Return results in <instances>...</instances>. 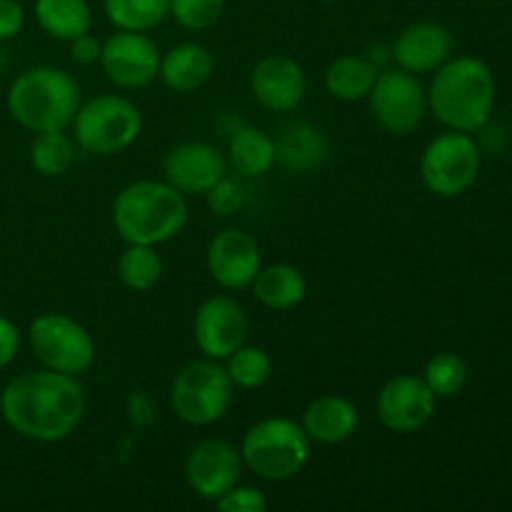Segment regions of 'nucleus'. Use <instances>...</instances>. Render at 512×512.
<instances>
[{
  "label": "nucleus",
  "instance_id": "nucleus-33",
  "mask_svg": "<svg viewBox=\"0 0 512 512\" xmlns=\"http://www.w3.org/2000/svg\"><path fill=\"white\" fill-rule=\"evenodd\" d=\"M205 195H208V205L218 215H233L235 210H240V205H243V198H245L243 188L235 185L233 180L228 178L218 180V183H215Z\"/></svg>",
  "mask_w": 512,
  "mask_h": 512
},
{
  "label": "nucleus",
  "instance_id": "nucleus-35",
  "mask_svg": "<svg viewBox=\"0 0 512 512\" xmlns=\"http://www.w3.org/2000/svg\"><path fill=\"white\" fill-rule=\"evenodd\" d=\"M18 350H20L18 328H15L13 320L0 315V370L8 368V365L18 358Z\"/></svg>",
  "mask_w": 512,
  "mask_h": 512
},
{
  "label": "nucleus",
  "instance_id": "nucleus-24",
  "mask_svg": "<svg viewBox=\"0 0 512 512\" xmlns=\"http://www.w3.org/2000/svg\"><path fill=\"white\" fill-rule=\"evenodd\" d=\"M378 73L380 70L373 60L363 58V55H343L325 70V90L335 100L355 103V100L368 98Z\"/></svg>",
  "mask_w": 512,
  "mask_h": 512
},
{
  "label": "nucleus",
  "instance_id": "nucleus-17",
  "mask_svg": "<svg viewBox=\"0 0 512 512\" xmlns=\"http://www.w3.org/2000/svg\"><path fill=\"white\" fill-rule=\"evenodd\" d=\"M250 93L270 113H290L303 103L308 78L300 63L288 55H265L250 73Z\"/></svg>",
  "mask_w": 512,
  "mask_h": 512
},
{
  "label": "nucleus",
  "instance_id": "nucleus-13",
  "mask_svg": "<svg viewBox=\"0 0 512 512\" xmlns=\"http://www.w3.org/2000/svg\"><path fill=\"white\" fill-rule=\"evenodd\" d=\"M193 338L205 358L225 360L248 338V315L228 295L208 298L193 318Z\"/></svg>",
  "mask_w": 512,
  "mask_h": 512
},
{
  "label": "nucleus",
  "instance_id": "nucleus-7",
  "mask_svg": "<svg viewBox=\"0 0 512 512\" xmlns=\"http://www.w3.org/2000/svg\"><path fill=\"white\" fill-rule=\"evenodd\" d=\"M233 380L213 358L183 365L170 388V405L183 423L208 428L225 418L233 403Z\"/></svg>",
  "mask_w": 512,
  "mask_h": 512
},
{
  "label": "nucleus",
  "instance_id": "nucleus-25",
  "mask_svg": "<svg viewBox=\"0 0 512 512\" xmlns=\"http://www.w3.org/2000/svg\"><path fill=\"white\" fill-rule=\"evenodd\" d=\"M35 20L50 38L70 43L90 33L93 15L88 0H35Z\"/></svg>",
  "mask_w": 512,
  "mask_h": 512
},
{
  "label": "nucleus",
  "instance_id": "nucleus-37",
  "mask_svg": "<svg viewBox=\"0 0 512 512\" xmlns=\"http://www.w3.org/2000/svg\"><path fill=\"white\" fill-rule=\"evenodd\" d=\"M5 65V53H3V48H0V68H3Z\"/></svg>",
  "mask_w": 512,
  "mask_h": 512
},
{
  "label": "nucleus",
  "instance_id": "nucleus-21",
  "mask_svg": "<svg viewBox=\"0 0 512 512\" xmlns=\"http://www.w3.org/2000/svg\"><path fill=\"white\" fill-rule=\"evenodd\" d=\"M328 158V140L318 128L308 123H293L275 140V163L290 173L308 175Z\"/></svg>",
  "mask_w": 512,
  "mask_h": 512
},
{
  "label": "nucleus",
  "instance_id": "nucleus-8",
  "mask_svg": "<svg viewBox=\"0 0 512 512\" xmlns=\"http://www.w3.org/2000/svg\"><path fill=\"white\" fill-rule=\"evenodd\" d=\"M28 343L40 365L65 375H80L95 363V340L78 320L43 313L30 323Z\"/></svg>",
  "mask_w": 512,
  "mask_h": 512
},
{
  "label": "nucleus",
  "instance_id": "nucleus-4",
  "mask_svg": "<svg viewBox=\"0 0 512 512\" xmlns=\"http://www.w3.org/2000/svg\"><path fill=\"white\" fill-rule=\"evenodd\" d=\"M80 85L55 65H33L10 83L5 105L20 128L30 133L65 130L80 108Z\"/></svg>",
  "mask_w": 512,
  "mask_h": 512
},
{
  "label": "nucleus",
  "instance_id": "nucleus-11",
  "mask_svg": "<svg viewBox=\"0 0 512 512\" xmlns=\"http://www.w3.org/2000/svg\"><path fill=\"white\" fill-rule=\"evenodd\" d=\"M100 65L110 83L138 90L153 83L160 73V50L153 38L138 30H118L100 50Z\"/></svg>",
  "mask_w": 512,
  "mask_h": 512
},
{
  "label": "nucleus",
  "instance_id": "nucleus-14",
  "mask_svg": "<svg viewBox=\"0 0 512 512\" xmlns=\"http://www.w3.org/2000/svg\"><path fill=\"white\" fill-rule=\"evenodd\" d=\"M435 403L438 398L423 378L398 375L380 388L375 408H378V418L385 428L405 435L430 423V418L435 415Z\"/></svg>",
  "mask_w": 512,
  "mask_h": 512
},
{
  "label": "nucleus",
  "instance_id": "nucleus-31",
  "mask_svg": "<svg viewBox=\"0 0 512 512\" xmlns=\"http://www.w3.org/2000/svg\"><path fill=\"white\" fill-rule=\"evenodd\" d=\"M225 0H170V15L188 30H208L220 20Z\"/></svg>",
  "mask_w": 512,
  "mask_h": 512
},
{
  "label": "nucleus",
  "instance_id": "nucleus-9",
  "mask_svg": "<svg viewBox=\"0 0 512 512\" xmlns=\"http://www.w3.org/2000/svg\"><path fill=\"white\" fill-rule=\"evenodd\" d=\"M480 148L468 133H445L425 148L420 158V175L430 193L455 198L478 180Z\"/></svg>",
  "mask_w": 512,
  "mask_h": 512
},
{
  "label": "nucleus",
  "instance_id": "nucleus-2",
  "mask_svg": "<svg viewBox=\"0 0 512 512\" xmlns=\"http://www.w3.org/2000/svg\"><path fill=\"white\" fill-rule=\"evenodd\" d=\"M188 223V203L165 180H135L113 200V225L125 243L163 245Z\"/></svg>",
  "mask_w": 512,
  "mask_h": 512
},
{
  "label": "nucleus",
  "instance_id": "nucleus-6",
  "mask_svg": "<svg viewBox=\"0 0 512 512\" xmlns=\"http://www.w3.org/2000/svg\"><path fill=\"white\" fill-rule=\"evenodd\" d=\"M73 140L90 155H118L138 140L143 118L135 103L123 95H95L80 103L73 118Z\"/></svg>",
  "mask_w": 512,
  "mask_h": 512
},
{
  "label": "nucleus",
  "instance_id": "nucleus-20",
  "mask_svg": "<svg viewBox=\"0 0 512 512\" xmlns=\"http://www.w3.org/2000/svg\"><path fill=\"white\" fill-rule=\"evenodd\" d=\"M215 70L213 53L200 43H180L160 55V73L165 88L173 93H195L210 80Z\"/></svg>",
  "mask_w": 512,
  "mask_h": 512
},
{
  "label": "nucleus",
  "instance_id": "nucleus-15",
  "mask_svg": "<svg viewBox=\"0 0 512 512\" xmlns=\"http://www.w3.org/2000/svg\"><path fill=\"white\" fill-rule=\"evenodd\" d=\"M228 173V160L210 143H180L163 158L165 183L183 195H205Z\"/></svg>",
  "mask_w": 512,
  "mask_h": 512
},
{
  "label": "nucleus",
  "instance_id": "nucleus-10",
  "mask_svg": "<svg viewBox=\"0 0 512 512\" xmlns=\"http://www.w3.org/2000/svg\"><path fill=\"white\" fill-rule=\"evenodd\" d=\"M368 100L380 128L395 135L413 133L428 113V93L423 83L403 68L380 70Z\"/></svg>",
  "mask_w": 512,
  "mask_h": 512
},
{
  "label": "nucleus",
  "instance_id": "nucleus-36",
  "mask_svg": "<svg viewBox=\"0 0 512 512\" xmlns=\"http://www.w3.org/2000/svg\"><path fill=\"white\" fill-rule=\"evenodd\" d=\"M100 50H103V45H100L98 40H95L90 33H85V35H80V38L70 40V55H73L75 63H80V65L98 63Z\"/></svg>",
  "mask_w": 512,
  "mask_h": 512
},
{
  "label": "nucleus",
  "instance_id": "nucleus-18",
  "mask_svg": "<svg viewBox=\"0 0 512 512\" xmlns=\"http://www.w3.org/2000/svg\"><path fill=\"white\" fill-rule=\"evenodd\" d=\"M450 50H453L450 30L440 23L420 20V23L408 25L395 38L393 48H390V58L398 68L420 75L438 70L450 58Z\"/></svg>",
  "mask_w": 512,
  "mask_h": 512
},
{
  "label": "nucleus",
  "instance_id": "nucleus-22",
  "mask_svg": "<svg viewBox=\"0 0 512 512\" xmlns=\"http://www.w3.org/2000/svg\"><path fill=\"white\" fill-rule=\"evenodd\" d=\"M253 293L260 305L270 310H293L300 305L308 293L305 275L290 263H275L268 268H260L253 280Z\"/></svg>",
  "mask_w": 512,
  "mask_h": 512
},
{
  "label": "nucleus",
  "instance_id": "nucleus-1",
  "mask_svg": "<svg viewBox=\"0 0 512 512\" xmlns=\"http://www.w3.org/2000/svg\"><path fill=\"white\" fill-rule=\"evenodd\" d=\"M85 413L78 375L58 370H28L0 390V415L23 438L60 443L75 433Z\"/></svg>",
  "mask_w": 512,
  "mask_h": 512
},
{
  "label": "nucleus",
  "instance_id": "nucleus-32",
  "mask_svg": "<svg viewBox=\"0 0 512 512\" xmlns=\"http://www.w3.org/2000/svg\"><path fill=\"white\" fill-rule=\"evenodd\" d=\"M218 510L223 512H265L268 510V500L260 493L258 488H250V485H235L233 490L223 495V498L215 500Z\"/></svg>",
  "mask_w": 512,
  "mask_h": 512
},
{
  "label": "nucleus",
  "instance_id": "nucleus-26",
  "mask_svg": "<svg viewBox=\"0 0 512 512\" xmlns=\"http://www.w3.org/2000/svg\"><path fill=\"white\" fill-rule=\"evenodd\" d=\"M118 278L125 288L135 293L153 290L163 278V258L158 255L155 245H133L120 253L118 258Z\"/></svg>",
  "mask_w": 512,
  "mask_h": 512
},
{
  "label": "nucleus",
  "instance_id": "nucleus-19",
  "mask_svg": "<svg viewBox=\"0 0 512 512\" xmlns=\"http://www.w3.org/2000/svg\"><path fill=\"white\" fill-rule=\"evenodd\" d=\"M360 423L358 408L343 395H323L313 400L303 413V430L310 443L338 445L355 435Z\"/></svg>",
  "mask_w": 512,
  "mask_h": 512
},
{
  "label": "nucleus",
  "instance_id": "nucleus-12",
  "mask_svg": "<svg viewBox=\"0 0 512 512\" xmlns=\"http://www.w3.org/2000/svg\"><path fill=\"white\" fill-rule=\"evenodd\" d=\"M240 475H243L240 450L218 438H205L195 443L185 460V480L190 490L210 503L233 490L240 483Z\"/></svg>",
  "mask_w": 512,
  "mask_h": 512
},
{
  "label": "nucleus",
  "instance_id": "nucleus-34",
  "mask_svg": "<svg viewBox=\"0 0 512 512\" xmlns=\"http://www.w3.org/2000/svg\"><path fill=\"white\" fill-rule=\"evenodd\" d=\"M25 25V10L18 0H0V43L20 35Z\"/></svg>",
  "mask_w": 512,
  "mask_h": 512
},
{
  "label": "nucleus",
  "instance_id": "nucleus-23",
  "mask_svg": "<svg viewBox=\"0 0 512 512\" xmlns=\"http://www.w3.org/2000/svg\"><path fill=\"white\" fill-rule=\"evenodd\" d=\"M228 165L243 178H260L275 165V140L253 125H243L228 143Z\"/></svg>",
  "mask_w": 512,
  "mask_h": 512
},
{
  "label": "nucleus",
  "instance_id": "nucleus-16",
  "mask_svg": "<svg viewBox=\"0 0 512 512\" xmlns=\"http://www.w3.org/2000/svg\"><path fill=\"white\" fill-rule=\"evenodd\" d=\"M205 263H208L210 278L225 290L250 288L255 275L263 268L255 238L238 228L223 230L210 240Z\"/></svg>",
  "mask_w": 512,
  "mask_h": 512
},
{
  "label": "nucleus",
  "instance_id": "nucleus-3",
  "mask_svg": "<svg viewBox=\"0 0 512 512\" xmlns=\"http://www.w3.org/2000/svg\"><path fill=\"white\" fill-rule=\"evenodd\" d=\"M495 105V78L478 58L445 60L430 83L428 108L450 130L473 133L490 120Z\"/></svg>",
  "mask_w": 512,
  "mask_h": 512
},
{
  "label": "nucleus",
  "instance_id": "nucleus-27",
  "mask_svg": "<svg viewBox=\"0 0 512 512\" xmlns=\"http://www.w3.org/2000/svg\"><path fill=\"white\" fill-rule=\"evenodd\" d=\"M30 163L45 178H60L75 163V140L65 130L38 133L30 145Z\"/></svg>",
  "mask_w": 512,
  "mask_h": 512
},
{
  "label": "nucleus",
  "instance_id": "nucleus-5",
  "mask_svg": "<svg viewBox=\"0 0 512 512\" xmlns=\"http://www.w3.org/2000/svg\"><path fill=\"white\" fill-rule=\"evenodd\" d=\"M240 458L258 478L283 483L308 465L310 438L295 420L265 418L245 433Z\"/></svg>",
  "mask_w": 512,
  "mask_h": 512
},
{
  "label": "nucleus",
  "instance_id": "nucleus-29",
  "mask_svg": "<svg viewBox=\"0 0 512 512\" xmlns=\"http://www.w3.org/2000/svg\"><path fill=\"white\" fill-rule=\"evenodd\" d=\"M228 375L233 385L243 390L263 388L273 375V360L263 348L255 345H240L233 355H228Z\"/></svg>",
  "mask_w": 512,
  "mask_h": 512
},
{
  "label": "nucleus",
  "instance_id": "nucleus-28",
  "mask_svg": "<svg viewBox=\"0 0 512 512\" xmlns=\"http://www.w3.org/2000/svg\"><path fill=\"white\" fill-rule=\"evenodd\" d=\"M103 8L118 30L148 33L170 15V0H103Z\"/></svg>",
  "mask_w": 512,
  "mask_h": 512
},
{
  "label": "nucleus",
  "instance_id": "nucleus-30",
  "mask_svg": "<svg viewBox=\"0 0 512 512\" xmlns=\"http://www.w3.org/2000/svg\"><path fill=\"white\" fill-rule=\"evenodd\" d=\"M423 380L435 398H455L468 383V365L455 353H438L425 365Z\"/></svg>",
  "mask_w": 512,
  "mask_h": 512
}]
</instances>
